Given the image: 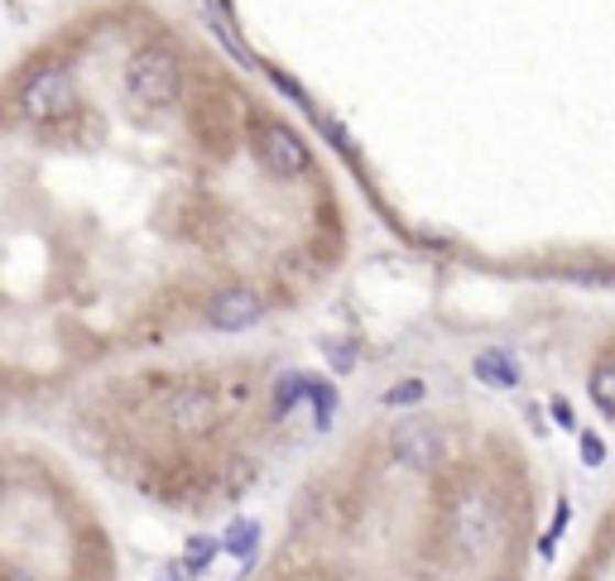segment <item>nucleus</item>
<instances>
[{
  "label": "nucleus",
  "mask_w": 615,
  "mask_h": 581,
  "mask_svg": "<svg viewBox=\"0 0 615 581\" xmlns=\"http://www.w3.org/2000/svg\"><path fill=\"white\" fill-rule=\"evenodd\" d=\"M505 538V519H501V505H495L491 491H462L448 505V544L457 558L466 562H481L501 548Z\"/></svg>",
  "instance_id": "nucleus-1"
},
{
  "label": "nucleus",
  "mask_w": 615,
  "mask_h": 581,
  "mask_svg": "<svg viewBox=\"0 0 615 581\" xmlns=\"http://www.w3.org/2000/svg\"><path fill=\"white\" fill-rule=\"evenodd\" d=\"M20 111L30 116L34 125H58L77 111V87L63 68H34L20 83Z\"/></svg>",
  "instance_id": "nucleus-2"
},
{
  "label": "nucleus",
  "mask_w": 615,
  "mask_h": 581,
  "mask_svg": "<svg viewBox=\"0 0 615 581\" xmlns=\"http://www.w3.org/2000/svg\"><path fill=\"white\" fill-rule=\"evenodd\" d=\"M125 87H130V97H135L140 106H168L178 97V87H183V73H178V58L168 48H140L135 58H130V68H125Z\"/></svg>",
  "instance_id": "nucleus-3"
},
{
  "label": "nucleus",
  "mask_w": 615,
  "mask_h": 581,
  "mask_svg": "<svg viewBox=\"0 0 615 581\" xmlns=\"http://www.w3.org/2000/svg\"><path fill=\"white\" fill-rule=\"evenodd\" d=\"M389 452H395V461L409 471H433V467H442V457H448V438H442L438 423L409 418L389 432Z\"/></svg>",
  "instance_id": "nucleus-4"
},
{
  "label": "nucleus",
  "mask_w": 615,
  "mask_h": 581,
  "mask_svg": "<svg viewBox=\"0 0 615 581\" xmlns=\"http://www.w3.org/2000/svg\"><path fill=\"white\" fill-rule=\"evenodd\" d=\"M255 154H260V164H265L270 174H279V178H298V174H308L312 168L308 144L279 121H265L255 130Z\"/></svg>",
  "instance_id": "nucleus-5"
},
{
  "label": "nucleus",
  "mask_w": 615,
  "mask_h": 581,
  "mask_svg": "<svg viewBox=\"0 0 615 581\" xmlns=\"http://www.w3.org/2000/svg\"><path fill=\"white\" fill-rule=\"evenodd\" d=\"M260 317H265V303H260L255 288H221V294L207 303V322L217 327V332H245V327H255Z\"/></svg>",
  "instance_id": "nucleus-6"
},
{
  "label": "nucleus",
  "mask_w": 615,
  "mask_h": 581,
  "mask_svg": "<svg viewBox=\"0 0 615 581\" xmlns=\"http://www.w3.org/2000/svg\"><path fill=\"white\" fill-rule=\"evenodd\" d=\"M168 423L174 432H188V438H202V432L217 428V399L202 385H188L168 399Z\"/></svg>",
  "instance_id": "nucleus-7"
},
{
  "label": "nucleus",
  "mask_w": 615,
  "mask_h": 581,
  "mask_svg": "<svg viewBox=\"0 0 615 581\" xmlns=\"http://www.w3.org/2000/svg\"><path fill=\"white\" fill-rule=\"evenodd\" d=\"M476 375L486 380L491 390H509V385H519V370H515V361H509L505 351H481V355H476Z\"/></svg>",
  "instance_id": "nucleus-8"
},
{
  "label": "nucleus",
  "mask_w": 615,
  "mask_h": 581,
  "mask_svg": "<svg viewBox=\"0 0 615 581\" xmlns=\"http://www.w3.org/2000/svg\"><path fill=\"white\" fill-rule=\"evenodd\" d=\"M217 538H207V534H198V538H188V548H183V562L174 567V577H183V572H193V577H202L207 567H212V558H217Z\"/></svg>",
  "instance_id": "nucleus-9"
},
{
  "label": "nucleus",
  "mask_w": 615,
  "mask_h": 581,
  "mask_svg": "<svg viewBox=\"0 0 615 581\" xmlns=\"http://www.w3.org/2000/svg\"><path fill=\"white\" fill-rule=\"evenodd\" d=\"M586 390H592V404L601 408V414L615 418V365H596L592 370V385H586Z\"/></svg>",
  "instance_id": "nucleus-10"
},
{
  "label": "nucleus",
  "mask_w": 615,
  "mask_h": 581,
  "mask_svg": "<svg viewBox=\"0 0 615 581\" xmlns=\"http://www.w3.org/2000/svg\"><path fill=\"white\" fill-rule=\"evenodd\" d=\"M255 538H260V524L241 519L235 528H227V538H221V548H227V552H235V558H245V562H251V552H255Z\"/></svg>",
  "instance_id": "nucleus-11"
},
{
  "label": "nucleus",
  "mask_w": 615,
  "mask_h": 581,
  "mask_svg": "<svg viewBox=\"0 0 615 581\" xmlns=\"http://www.w3.org/2000/svg\"><path fill=\"white\" fill-rule=\"evenodd\" d=\"M308 385H312L308 375H284V380H279V390H274V418L289 414V408L298 404V394H308Z\"/></svg>",
  "instance_id": "nucleus-12"
},
{
  "label": "nucleus",
  "mask_w": 615,
  "mask_h": 581,
  "mask_svg": "<svg viewBox=\"0 0 615 581\" xmlns=\"http://www.w3.org/2000/svg\"><path fill=\"white\" fill-rule=\"evenodd\" d=\"M424 394H428L424 380H399L395 390H385V404H389V408H404V404H418Z\"/></svg>",
  "instance_id": "nucleus-13"
},
{
  "label": "nucleus",
  "mask_w": 615,
  "mask_h": 581,
  "mask_svg": "<svg viewBox=\"0 0 615 581\" xmlns=\"http://www.w3.org/2000/svg\"><path fill=\"white\" fill-rule=\"evenodd\" d=\"M308 394H312V404H318V423L327 428V418H332V390H327L322 380H312V385H308Z\"/></svg>",
  "instance_id": "nucleus-14"
},
{
  "label": "nucleus",
  "mask_w": 615,
  "mask_h": 581,
  "mask_svg": "<svg viewBox=\"0 0 615 581\" xmlns=\"http://www.w3.org/2000/svg\"><path fill=\"white\" fill-rule=\"evenodd\" d=\"M578 438H582V461L586 467H601V461H606V447H601L596 432H578Z\"/></svg>",
  "instance_id": "nucleus-15"
},
{
  "label": "nucleus",
  "mask_w": 615,
  "mask_h": 581,
  "mask_svg": "<svg viewBox=\"0 0 615 581\" xmlns=\"http://www.w3.org/2000/svg\"><path fill=\"white\" fill-rule=\"evenodd\" d=\"M327 355H332L337 370H351V365H356V347H351V341H347V347H342V341H327Z\"/></svg>",
  "instance_id": "nucleus-16"
},
{
  "label": "nucleus",
  "mask_w": 615,
  "mask_h": 581,
  "mask_svg": "<svg viewBox=\"0 0 615 581\" xmlns=\"http://www.w3.org/2000/svg\"><path fill=\"white\" fill-rule=\"evenodd\" d=\"M553 418L562 423V428H578V423H572V408H568V404H562V399L553 404Z\"/></svg>",
  "instance_id": "nucleus-17"
},
{
  "label": "nucleus",
  "mask_w": 615,
  "mask_h": 581,
  "mask_svg": "<svg viewBox=\"0 0 615 581\" xmlns=\"http://www.w3.org/2000/svg\"><path fill=\"white\" fill-rule=\"evenodd\" d=\"M154 581H178V577H174V572H164V577H154Z\"/></svg>",
  "instance_id": "nucleus-18"
}]
</instances>
